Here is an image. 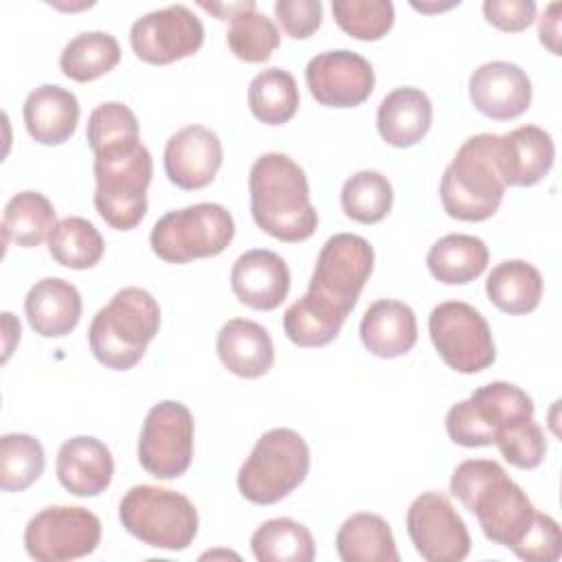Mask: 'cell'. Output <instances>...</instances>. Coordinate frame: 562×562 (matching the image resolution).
Instances as JSON below:
<instances>
[{
	"label": "cell",
	"instance_id": "52a82bcc",
	"mask_svg": "<svg viewBox=\"0 0 562 562\" xmlns=\"http://www.w3.org/2000/svg\"><path fill=\"white\" fill-rule=\"evenodd\" d=\"M119 520L136 540L165 551H184L200 527L198 509L184 494L147 483L123 494Z\"/></svg>",
	"mask_w": 562,
	"mask_h": 562
},
{
	"label": "cell",
	"instance_id": "b9f144b4",
	"mask_svg": "<svg viewBox=\"0 0 562 562\" xmlns=\"http://www.w3.org/2000/svg\"><path fill=\"white\" fill-rule=\"evenodd\" d=\"M514 553L527 562H553L562 555V536L558 522L538 512L531 529L522 538V542L514 549Z\"/></svg>",
	"mask_w": 562,
	"mask_h": 562
},
{
	"label": "cell",
	"instance_id": "83f0119b",
	"mask_svg": "<svg viewBox=\"0 0 562 562\" xmlns=\"http://www.w3.org/2000/svg\"><path fill=\"white\" fill-rule=\"evenodd\" d=\"M544 281L525 259H507L492 268L485 281L487 299L505 314H529L540 305Z\"/></svg>",
	"mask_w": 562,
	"mask_h": 562
},
{
	"label": "cell",
	"instance_id": "4fadbf2b",
	"mask_svg": "<svg viewBox=\"0 0 562 562\" xmlns=\"http://www.w3.org/2000/svg\"><path fill=\"white\" fill-rule=\"evenodd\" d=\"M373 246L364 237L336 233L323 244L307 290L349 316L373 272Z\"/></svg>",
	"mask_w": 562,
	"mask_h": 562
},
{
	"label": "cell",
	"instance_id": "603a6c76",
	"mask_svg": "<svg viewBox=\"0 0 562 562\" xmlns=\"http://www.w3.org/2000/svg\"><path fill=\"white\" fill-rule=\"evenodd\" d=\"M217 358L237 378L255 380L274 364V345L268 329L248 318H231L217 331Z\"/></svg>",
	"mask_w": 562,
	"mask_h": 562
},
{
	"label": "cell",
	"instance_id": "8fae6325",
	"mask_svg": "<svg viewBox=\"0 0 562 562\" xmlns=\"http://www.w3.org/2000/svg\"><path fill=\"white\" fill-rule=\"evenodd\" d=\"M195 424L187 404L162 400L154 404L138 435V463L156 479H178L193 461Z\"/></svg>",
	"mask_w": 562,
	"mask_h": 562
},
{
	"label": "cell",
	"instance_id": "ee69618b",
	"mask_svg": "<svg viewBox=\"0 0 562 562\" xmlns=\"http://www.w3.org/2000/svg\"><path fill=\"white\" fill-rule=\"evenodd\" d=\"M483 13L492 26L505 33H518V31H525L536 20V2L533 0H485Z\"/></svg>",
	"mask_w": 562,
	"mask_h": 562
},
{
	"label": "cell",
	"instance_id": "4dcf8cb0",
	"mask_svg": "<svg viewBox=\"0 0 562 562\" xmlns=\"http://www.w3.org/2000/svg\"><path fill=\"white\" fill-rule=\"evenodd\" d=\"M55 206L40 191H20L15 193L2 215V235L4 244H15L20 248H35L48 239L55 228Z\"/></svg>",
	"mask_w": 562,
	"mask_h": 562
},
{
	"label": "cell",
	"instance_id": "d6986e66",
	"mask_svg": "<svg viewBox=\"0 0 562 562\" xmlns=\"http://www.w3.org/2000/svg\"><path fill=\"white\" fill-rule=\"evenodd\" d=\"M231 290L241 305L259 312L277 310L290 292V268L272 250H246L231 268Z\"/></svg>",
	"mask_w": 562,
	"mask_h": 562
},
{
	"label": "cell",
	"instance_id": "1f68e13d",
	"mask_svg": "<svg viewBox=\"0 0 562 562\" xmlns=\"http://www.w3.org/2000/svg\"><path fill=\"white\" fill-rule=\"evenodd\" d=\"M226 44L231 53L246 64H263L281 44L274 22L257 11V2L248 0L228 18Z\"/></svg>",
	"mask_w": 562,
	"mask_h": 562
},
{
	"label": "cell",
	"instance_id": "8d00e7d4",
	"mask_svg": "<svg viewBox=\"0 0 562 562\" xmlns=\"http://www.w3.org/2000/svg\"><path fill=\"white\" fill-rule=\"evenodd\" d=\"M340 206L353 222L378 224L391 213L393 187L380 171L362 169L345 180L340 189Z\"/></svg>",
	"mask_w": 562,
	"mask_h": 562
},
{
	"label": "cell",
	"instance_id": "4316f807",
	"mask_svg": "<svg viewBox=\"0 0 562 562\" xmlns=\"http://www.w3.org/2000/svg\"><path fill=\"white\" fill-rule=\"evenodd\" d=\"M490 261V250L481 237L450 233L437 239L428 255V272L446 285H465L479 279Z\"/></svg>",
	"mask_w": 562,
	"mask_h": 562
},
{
	"label": "cell",
	"instance_id": "f35d334b",
	"mask_svg": "<svg viewBox=\"0 0 562 562\" xmlns=\"http://www.w3.org/2000/svg\"><path fill=\"white\" fill-rule=\"evenodd\" d=\"M331 13L349 37L362 42L382 40L395 22V9L389 0H334Z\"/></svg>",
	"mask_w": 562,
	"mask_h": 562
},
{
	"label": "cell",
	"instance_id": "7bdbcfd3",
	"mask_svg": "<svg viewBox=\"0 0 562 562\" xmlns=\"http://www.w3.org/2000/svg\"><path fill=\"white\" fill-rule=\"evenodd\" d=\"M274 15L288 37L307 40L321 29L323 2L321 0H277Z\"/></svg>",
	"mask_w": 562,
	"mask_h": 562
},
{
	"label": "cell",
	"instance_id": "bcb514c9",
	"mask_svg": "<svg viewBox=\"0 0 562 562\" xmlns=\"http://www.w3.org/2000/svg\"><path fill=\"white\" fill-rule=\"evenodd\" d=\"M2 331H4V356H2V362L9 360L11 351H13V345L20 342V323L13 318L11 312H2Z\"/></svg>",
	"mask_w": 562,
	"mask_h": 562
},
{
	"label": "cell",
	"instance_id": "6da1fadb",
	"mask_svg": "<svg viewBox=\"0 0 562 562\" xmlns=\"http://www.w3.org/2000/svg\"><path fill=\"white\" fill-rule=\"evenodd\" d=\"M450 494L476 516L487 540L512 551L538 516L527 492L492 459L461 461L450 476Z\"/></svg>",
	"mask_w": 562,
	"mask_h": 562
},
{
	"label": "cell",
	"instance_id": "74e56055",
	"mask_svg": "<svg viewBox=\"0 0 562 562\" xmlns=\"http://www.w3.org/2000/svg\"><path fill=\"white\" fill-rule=\"evenodd\" d=\"M46 457L42 443L26 432H7L0 439V487L24 492L44 472Z\"/></svg>",
	"mask_w": 562,
	"mask_h": 562
},
{
	"label": "cell",
	"instance_id": "7402d4cb",
	"mask_svg": "<svg viewBox=\"0 0 562 562\" xmlns=\"http://www.w3.org/2000/svg\"><path fill=\"white\" fill-rule=\"evenodd\" d=\"M24 312L35 334L42 338H61L79 325L81 294L70 281L46 277L26 292Z\"/></svg>",
	"mask_w": 562,
	"mask_h": 562
},
{
	"label": "cell",
	"instance_id": "ffe728a7",
	"mask_svg": "<svg viewBox=\"0 0 562 562\" xmlns=\"http://www.w3.org/2000/svg\"><path fill=\"white\" fill-rule=\"evenodd\" d=\"M55 472L64 490L75 496H99L112 483L114 461L110 448L90 435H77L59 446Z\"/></svg>",
	"mask_w": 562,
	"mask_h": 562
},
{
	"label": "cell",
	"instance_id": "f1b7e54d",
	"mask_svg": "<svg viewBox=\"0 0 562 562\" xmlns=\"http://www.w3.org/2000/svg\"><path fill=\"white\" fill-rule=\"evenodd\" d=\"M336 551L342 562H397L400 553L395 547L389 522L369 512L349 516L336 533Z\"/></svg>",
	"mask_w": 562,
	"mask_h": 562
},
{
	"label": "cell",
	"instance_id": "5bb4252c",
	"mask_svg": "<svg viewBox=\"0 0 562 562\" xmlns=\"http://www.w3.org/2000/svg\"><path fill=\"white\" fill-rule=\"evenodd\" d=\"M406 531L426 562H461L472 547L463 518L443 492H424L408 505Z\"/></svg>",
	"mask_w": 562,
	"mask_h": 562
},
{
	"label": "cell",
	"instance_id": "9a60e30c",
	"mask_svg": "<svg viewBox=\"0 0 562 562\" xmlns=\"http://www.w3.org/2000/svg\"><path fill=\"white\" fill-rule=\"evenodd\" d=\"M204 42V24L184 4H169L165 9L140 15L130 29V44L140 61L167 66L191 57Z\"/></svg>",
	"mask_w": 562,
	"mask_h": 562
},
{
	"label": "cell",
	"instance_id": "d4e9b609",
	"mask_svg": "<svg viewBox=\"0 0 562 562\" xmlns=\"http://www.w3.org/2000/svg\"><path fill=\"white\" fill-rule=\"evenodd\" d=\"M555 145L547 130L520 125L501 134V169L509 187H533L553 167Z\"/></svg>",
	"mask_w": 562,
	"mask_h": 562
},
{
	"label": "cell",
	"instance_id": "44dd1931",
	"mask_svg": "<svg viewBox=\"0 0 562 562\" xmlns=\"http://www.w3.org/2000/svg\"><path fill=\"white\" fill-rule=\"evenodd\" d=\"M22 116L26 132L35 143L61 145L77 130L79 101L70 90L57 83H42L26 94Z\"/></svg>",
	"mask_w": 562,
	"mask_h": 562
},
{
	"label": "cell",
	"instance_id": "836d02e7",
	"mask_svg": "<svg viewBox=\"0 0 562 562\" xmlns=\"http://www.w3.org/2000/svg\"><path fill=\"white\" fill-rule=\"evenodd\" d=\"M301 97L292 72L283 68H266L257 72L248 86V108L252 116L266 125H283L299 110Z\"/></svg>",
	"mask_w": 562,
	"mask_h": 562
},
{
	"label": "cell",
	"instance_id": "d6a6232c",
	"mask_svg": "<svg viewBox=\"0 0 562 562\" xmlns=\"http://www.w3.org/2000/svg\"><path fill=\"white\" fill-rule=\"evenodd\" d=\"M121 61V46L105 31H86L75 35L59 55L61 72L79 83L94 81L114 70Z\"/></svg>",
	"mask_w": 562,
	"mask_h": 562
},
{
	"label": "cell",
	"instance_id": "5b68a950",
	"mask_svg": "<svg viewBox=\"0 0 562 562\" xmlns=\"http://www.w3.org/2000/svg\"><path fill=\"white\" fill-rule=\"evenodd\" d=\"M151 176V154L140 140L94 154V209L105 224L132 231L143 222Z\"/></svg>",
	"mask_w": 562,
	"mask_h": 562
},
{
	"label": "cell",
	"instance_id": "ba28073f",
	"mask_svg": "<svg viewBox=\"0 0 562 562\" xmlns=\"http://www.w3.org/2000/svg\"><path fill=\"white\" fill-rule=\"evenodd\" d=\"M235 237L233 215L215 202H200L165 213L151 228L149 246L167 263L217 257Z\"/></svg>",
	"mask_w": 562,
	"mask_h": 562
},
{
	"label": "cell",
	"instance_id": "cb8c5ba5",
	"mask_svg": "<svg viewBox=\"0 0 562 562\" xmlns=\"http://www.w3.org/2000/svg\"><path fill=\"white\" fill-rule=\"evenodd\" d=\"M360 340L378 358L406 356L417 342V316L413 307L393 299L371 303L360 321Z\"/></svg>",
	"mask_w": 562,
	"mask_h": 562
},
{
	"label": "cell",
	"instance_id": "7c38bea8",
	"mask_svg": "<svg viewBox=\"0 0 562 562\" xmlns=\"http://www.w3.org/2000/svg\"><path fill=\"white\" fill-rule=\"evenodd\" d=\"M101 542V520L86 507L50 505L24 527V549L37 562H68L90 555Z\"/></svg>",
	"mask_w": 562,
	"mask_h": 562
},
{
	"label": "cell",
	"instance_id": "3957f363",
	"mask_svg": "<svg viewBox=\"0 0 562 562\" xmlns=\"http://www.w3.org/2000/svg\"><path fill=\"white\" fill-rule=\"evenodd\" d=\"M501 169V134H474L454 154L439 184L443 211L452 220L483 222L492 217L505 195Z\"/></svg>",
	"mask_w": 562,
	"mask_h": 562
},
{
	"label": "cell",
	"instance_id": "484cf974",
	"mask_svg": "<svg viewBox=\"0 0 562 562\" xmlns=\"http://www.w3.org/2000/svg\"><path fill=\"white\" fill-rule=\"evenodd\" d=\"M375 125L384 143L402 149L413 147L432 125V103L419 88H395L380 101Z\"/></svg>",
	"mask_w": 562,
	"mask_h": 562
},
{
	"label": "cell",
	"instance_id": "7a4b0ae2",
	"mask_svg": "<svg viewBox=\"0 0 562 562\" xmlns=\"http://www.w3.org/2000/svg\"><path fill=\"white\" fill-rule=\"evenodd\" d=\"M250 215L270 237L288 244L305 241L318 226V213L310 202V184L303 167L281 151L259 156L248 173Z\"/></svg>",
	"mask_w": 562,
	"mask_h": 562
},
{
	"label": "cell",
	"instance_id": "60d3db41",
	"mask_svg": "<svg viewBox=\"0 0 562 562\" xmlns=\"http://www.w3.org/2000/svg\"><path fill=\"white\" fill-rule=\"evenodd\" d=\"M494 446L501 450L503 459L520 470H533L544 461L547 454V437L536 419H525L505 428Z\"/></svg>",
	"mask_w": 562,
	"mask_h": 562
},
{
	"label": "cell",
	"instance_id": "d590c367",
	"mask_svg": "<svg viewBox=\"0 0 562 562\" xmlns=\"http://www.w3.org/2000/svg\"><path fill=\"white\" fill-rule=\"evenodd\" d=\"M103 237L92 222L79 215H68L55 224L48 235L50 257L66 268L88 270L103 257Z\"/></svg>",
	"mask_w": 562,
	"mask_h": 562
},
{
	"label": "cell",
	"instance_id": "30bf717a",
	"mask_svg": "<svg viewBox=\"0 0 562 562\" xmlns=\"http://www.w3.org/2000/svg\"><path fill=\"white\" fill-rule=\"evenodd\" d=\"M428 334L439 358L459 373H479L494 364L496 347L485 316L463 301H443L428 316Z\"/></svg>",
	"mask_w": 562,
	"mask_h": 562
},
{
	"label": "cell",
	"instance_id": "ab89813d",
	"mask_svg": "<svg viewBox=\"0 0 562 562\" xmlns=\"http://www.w3.org/2000/svg\"><path fill=\"white\" fill-rule=\"evenodd\" d=\"M86 138L94 154L138 143L136 114L121 101L101 103L88 116Z\"/></svg>",
	"mask_w": 562,
	"mask_h": 562
},
{
	"label": "cell",
	"instance_id": "9c48e42d",
	"mask_svg": "<svg viewBox=\"0 0 562 562\" xmlns=\"http://www.w3.org/2000/svg\"><path fill=\"white\" fill-rule=\"evenodd\" d=\"M531 417L533 400L520 386L496 380L452 404L446 413V430L463 448H483L492 446L505 428Z\"/></svg>",
	"mask_w": 562,
	"mask_h": 562
},
{
	"label": "cell",
	"instance_id": "277c9868",
	"mask_svg": "<svg viewBox=\"0 0 562 562\" xmlns=\"http://www.w3.org/2000/svg\"><path fill=\"white\" fill-rule=\"evenodd\" d=\"M160 329L158 301L143 288L119 290L103 305L88 329L92 356L108 369L127 371L140 362Z\"/></svg>",
	"mask_w": 562,
	"mask_h": 562
},
{
	"label": "cell",
	"instance_id": "f546056e",
	"mask_svg": "<svg viewBox=\"0 0 562 562\" xmlns=\"http://www.w3.org/2000/svg\"><path fill=\"white\" fill-rule=\"evenodd\" d=\"M345 318L342 310L307 290L285 310L283 331L296 347H325L340 334Z\"/></svg>",
	"mask_w": 562,
	"mask_h": 562
},
{
	"label": "cell",
	"instance_id": "f6af8a7d",
	"mask_svg": "<svg viewBox=\"0 0 562 562\" xmlns=\"http://www.w3.org/2000/svg\"><path fill=\"white\" fill-rule=\"evenodd\" d=\"M538 35L544 48H549L553 55H560V2L547 4L538 22Z\"/></svg>",
	"mask_w": 562,
	"mask_h": 562
},
{
	"label": "cell",
	"instance_id": "e575fe53",
	"mask_svg": "<svg viewBox=\"0 0 562 562\" xmlns=\"http://www.w3.org/2000/svg\"><path fill=\"white\" fill-rule=\"evenodd\" d=\"M250 549L259 562H312L316 555L310 529L292 518L261 522L250 536Z\"/></svg>",
	"mask_w": 562,
	"mask_h": 562
},
{
	"label": "cell",
	"instance_id": "ac0fdd59",
	"mask_svg": "<svg viewBox=\"0 0 562 562\" xmlns=\"http://www.w3.org/2000/svg\"><path fill=\"white\" fill-rule=\"evenodd\" d=\"M470 101L476 112L492 121H512L531 105V81L512 61H487L470 75Z\"/></svg>",
	"mask_w": 562,
	"mask_h": 562
},
{
	"label": "cell",
	"instance_id": "e0dca14e",
	"mask_svg": "<svg viewBox=\"0 0 562 562\" xmlns=\"http://www.w3.org/2000/svg\"><path fill=\"white\" fill-rule=\"evenodd\" d=\"M222 140L204 125H187L171 134L162 154L169 182L184 191H195L211 184L222 167Z\"/></svg>",
	"mask_w": 562,
	"mask_h": 562
},
{
	"label": "cell",
	"instance_id": "8992f818",
	"mask_svg": "<svg viewBox=\"0 0 562 562\" xmlns=\"http://www.w3.org/2000/svg\"><path fill=\"white\" fill-rule=\"evenodd\" d=\"M310 472V448L292 428L263 432L237 474L239 494L255 505H274L290 496Z\"/></svg>",
	"mask_w": 562,
	"mask_h": 562
},
{
	"label": "cell",
	"instance_id": "2e32d148",
	"mask_svg": "<svg viewBox=\"0 0 562 562\" xmlns=\"http://www.w3.org/2000/svg\"><path fill=\"white\" fill-rule=\"evenodd\" d=\"M310 94L325 108H358L375 86V75L367 57L338 48L314 55L305 66Z\"/></svg>",
	"mask_w": 562,
	"mask_h": 562
}]
</instances>
